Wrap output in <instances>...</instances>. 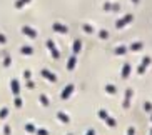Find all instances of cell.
<instances>
[{"mask_svg":"<svg viewBox=\"0 0 152 135\" xmlns=\"http://www.w3.org/2000/svg\"><path fill=\"white\" fill-rule=\"evenodd\" d=\"M132 49H134V50H139V49H142V44H134V45H132Z\"/></svg>","mask_w":152,"mask_h":135,"instance_id":"14","label":"cell"},{"mask_svg":"<svg viewBox=\"0 0 152 135\" xmlns=\"http://www.w3.org/2000/svg\"><path fill=\"white\" fill-rule=\"evenodd\" d=\"M12 90H14V94H18V82L17 80H12Z\"/></svg>","mask_w":152,"mask_h":135,"instance_id":"9","label":"cell"},{"mask_svg":"<svg viewBox=\"0 0 152 135\" xmlns=\"http://www.w3.org/2000/svg\"><path fill=\"white\" fill-rule=\"evenodd\" d=\"M84 30L90 33V32H92V27H90V25H84Z\"/></svg>","mask_w":152,"mask_h":135,"instance_id":"15","label":"cell"},{"mask_svg":"<svg viewBox=\"0 0 152 135\" xmlns=\"http://www.w3.org/2000/svg\"><path fill=\"white\" fill-rule=\"evenodd\" d=\"M132 2H134V4H139V2H140V0H132Z\"/></svg>","mask_w":152,"mask_h":135,"instance_id":"19","label":"cell"},{"mask_svg":"<svg viewBox=\"0 0 152 135\" xmlns=\"http://www.w3.org/2000/svg\"><path fill=\"white\" fill-rule=\"evenodd\" d=\"M74 67H75V57H70V60H69V63H67V68L72 70Z\"/></svg>","mask_w":152,"mask_h":135,"instance_id":"8","label":"cell"},{"mask_svg":"<svg viewBox=\"0 0 152 135\" xmlns=\"http://www.w3.org/2000/svg\"><path fill=\"white\" fill-rule=\"evenodd\" d=\"M22 54H25V55L32 54V49H30V47H23V49H22Z\"/></svg>","mask_w":152,"mask_h":135,"instance_id":"10","label":"cell"},{"mask_svg":"<svg viewBox=\"0 0 152 135\" xmlns=\"http://www.w3.org/2000/svg\"><path fill=\"white\" fill-rule=\"evenodd\" d=\"M129 22H132V15H125L124 18H121V20L117 22V28H122L124 25H127Z\"/></svg>","mask_w":152,"mask_h":135,"instance_id":"1","label":"cell"},{"mask_svg":"<svg viewBox=\"0 0 152 135\" xmlns=\"http://www.w3.org/2000/svg\"><path fill=\"white\" fill-rule=\"evenodd\" d=\"M79 50H80V42L77 40L75 44H74V52H79Z\"/></svg>","mask_w":152,"mask_h":135,"instance_id":"12","label":"cell"},{"mask_svg":"<svg viewBox=\"0 0 152 135\" xmlns=\"http://www.w3.org/2000/svg\"><path fill=\"white\" fill-rule=\"evenodd\" d=\"M129 70H130V67H129V65H124V72H122V75H124V77H127V75H129Z\"/></svg>","mask_w":152,"mask_h":135,"instance_id":"11","label":"cell"},{"mask_svg":"<svg viewBox=\"0 0 152 135\" xmlns=\"http://www.w3.org/2000/svg\"><path fill=\"white\" fill-rule=\"evenodd\" d=\"M104 9H105V10H114V12H119V10H121V5H119V4H110V2H105V4H104Z\"/></svg>","mask_w":152,"mask_h":135,"instance_id":"2","label":"cell"},{"mask_svg":"<svg viewBox=\"0 0 152 135\" xmlns=\"http://www.w3.org/2000/svg\"><path fill=\"white\" fill-rule=\"evenodd\" d=\"M42 73H44V77H45V78H49V80L55 82V75H52V73H50L49 70H44V72H42Z\"/></svg>","mask_w":152,"mask_h":135,"instance_id":"7","label":"cell"},{"mask_svg":"<svg viewBox=\"0 0 152 135\" xmlns=\"http://www.w3.org/2000/svg\"><path fill=\"white\" fill-rule=\"evenodd\" d=\"M0 44H5V37L2 33H0Z\"/></svg>","mask_w":152,"mask_h":135,"instance_id":"18","label":"cell"},{"mask_svg":"<svg viewBox=\"0 0 152 135\" xmlns=\"http://www.w3.org/2000/svg\"><path fill=\"white\" fill-rule=\"evenodd\" d=\"M52 28H54L55 32H60V33H65V32H67V27H65V25H62V23H57V22L52 25Z\"/></svg>","mask_w":152,"mask_h":135,"instance_id":"3","label":"cell"},{"mask_svg":"<svg viewBox=\"0 0 152 135\" xmlns=\"http://www.w3.org/2000/svg\"><path fill=\"white\" fill-rule=\"evenodd\" d=\"M124 52H125L124 47H119V49H115V54H124Z\"/></svg>","mask_w":152,"mask_h":135,"instance_id":"13","label":"cell"},{"mask_svg":"<svg viewBox=\"0 0 152 135\" xmlns=\"http://www.w3.org/2000/svg\"><path fill=\"white\" fill-rule=\"evenodd\" d=\"M109 35V33H107V32H105V30H102V32H100V37H102V38H105V37H107Z\"/></svg>","mask_w":152,"mask_h":135,"instance_id":"16","label":"cell"},{"mask_svg":"<svg viewBox=\"0 0 152 135\" xmlns=\"http://www.w3.org/2000/svg\"><path fill=\"white\" fill-rule=\"evenodd\" d=\"M23 30V33H25V35H28V37H32V38H34V37L37 35V32L34 30V28H30V27H23L22 28Z\"/></svg>","mask_w":152,"mask_h":135,"instance_id":"4","label":"cell"},{"mask_svg":"<svg viewBox=\"0 0 152 135\" xmlns=\"http://www.w3.org/2000/svg\"><path fill=\"white\" fill-rule=\"evenodd\" d=\"M28 2H30V0H17V2H15V9H22V7H23V5H25V4H28Z\"/></svg>","mask_w":152,"mask_h":135,"instance_id":"5","label":"cell"},{"mask_svg":"<svg viewBox=\"0 0 152 135\" xmlns=\"http://www.w3.org/2000/svg\"><path fill=\"white\" fill-rule=\"evenodd\" d=\"M107 92H112V94H114V92H115V89H114V87H110V85H107Z\"/></svg>","mask_w":152,"mask_h":135,"instance_id":"17","label":"cell"},{"mask_svg":"<svg viewBox=\"0 0 152 135\" xmlns=\"http://www.w3.org/2000/svg\"><path fill=\"white\" fill-rule=\"evenodd\" d=\"M72 90H74V85H69L67 89L64 90V94H62V97H64V99H67L69 95H70V92H72Z\"/></svg>","mask_w":152,"mask_h":135,"instance_id":"6","label":"cell"}]
</instances>
